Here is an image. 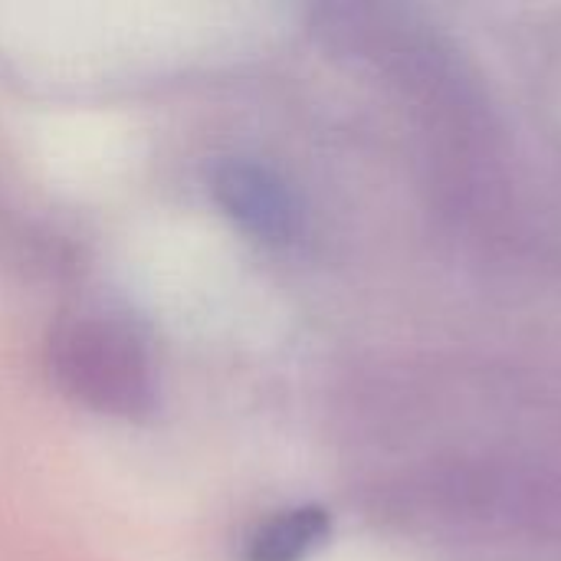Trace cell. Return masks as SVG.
<instances>
[{"label": "cell", "instance_id": "cell-3", "mask_svg": "<svg viewBox=\"0 0 561 561\" xmlns=\"http://www.w3.org/2000/svg\"><path fill=\"white\" fill-rule=\"evenodd\" d=\"M332 519L322 506H296L266 519L250 549L247 561H302L309 559L329 536Z\"/></svg>", "mask_w": 561, "mask_h": 561}, {"label": "cell", "instance_id": "cell-1", "mask_svg": "<svg viewBox=\"0 0 561 561\" xmlns=\"http://www.w3.org/2000/svg\"><path fill=\"white\" fill-rule=\"evenodd\" d=\"M59 388L99 414L145 421L158 404L154 362L145 335L115 316H79L49 339Z\"/></svg>", "mask_w": 561, "mask_h": 561}, {"label": "cell", "instance_id": "cell-2", "mask_svg": "<svg viewBox=\"0 0 561 561\" xmlns=\"http://www.w3.org/2000/svg\"><path fill=\"white\" fill-rule=\"evenodd\" d=\"M214 197L227 217L266 243H289L302 230V207L289 184L253 161H227L214 171Z\"/></svg>", "mask_w": 561, "mask_h": 561}]
</instances>
